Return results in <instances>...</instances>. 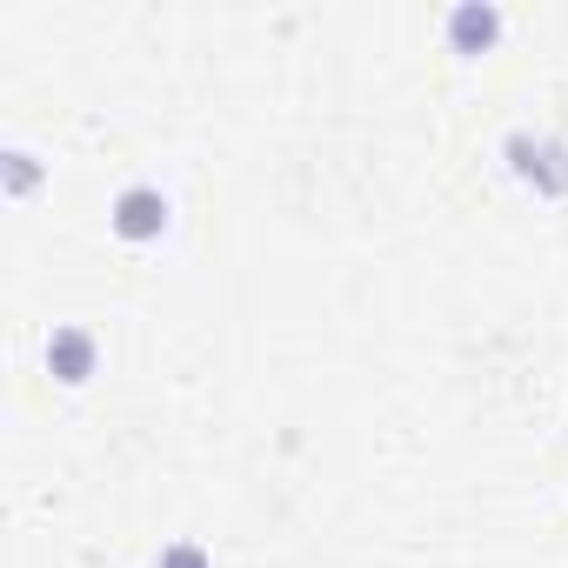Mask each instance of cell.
I'll return each mask as SVG.
<instances>
[{
	"mask_svg": "<svg viewBox=\"0 0 568 568\" xmlns=\"http://www.w3.org/2000/svg\"><path fill=\"white\" fill-rule=\"evenodd\" d=\"M108 227H114L121 241H134V247H141V241H161V234H168V194H161V187H121Z\"/></svg>",
	"mask_w": 568,
	"mask_h": 568,
	"instance_id": "6da1fadb",
	"label": "cell"
},
{
	"mask_svg": "<svg viewBox=\"0 0 568 568\" xmlns=\"http://www.w3.org/2000/svg\"><path fill=\"white\" fill-rule=\"evenodd\" d=\"M154 568H207V548L201 541H174V548H161Z\"/></svg>",
	"mask_w": 568,
	"mask_h": 568,
	"instance_id": "277c9868",
	"label": "cell"
},
{
	"mask_svg": "<svg viewBox=\"0 0 568 568\" xmlns=\"http://www.w3.org/2000/svg\"><path fill=\"white\" fill-rule=\"evenodd\" d=\"M94 362H101V348H94L88 328H54V335H48V368H54L68 388H81V382L94 375Z\"/></svg>",
	"mask_w": 568,
	"mask_h": 568,
	"instance_id": "3957f363",
	"label": "cell"
},
{
	"mask_svg": "<svg viewBox=\"0 0 568 568\" xmlns=\"http://www.w3.org/2000/svg\"><path fill=\"white\" fill-rule=\"evenodd\" d=\"M508 161H515V174H521L535 194H568V148H561V141H528V134H515V141H508Z\"/></svg>",
	"mask_w": 568,
	"mask_h": 568,
	"instance_id": "7a4b0ae2",
	"label": "cell"
}]
</instances>
